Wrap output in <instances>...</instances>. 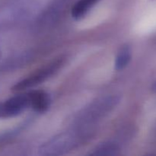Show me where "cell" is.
Wrapping results in <instances>:
<instances>
[{"mask_svg":"<svg viewBox=\"0 0 156 156\" xmlns=\"http://www.w3.org/2000/svg\"><path fill=\"white\" fill-rule=\"evenodd\" d=\"M92 131L91 126L78 125L72 130L62 133L43 144L39 149V154L45 156L63 155L79 146Z\"/></svg>","mask_w":156,"mask_h":156,"instance_id":"cell-1","label":"cell"},{"mask_svg":"<svg viewBox=\"0 0 156 156\" xmlns=\"http://www.w3.org/2000/svg\"><path fill=\"white\" fill-rule=\"evenodd\" d=\"M119 101L120 98L117 96H111L98 99L84 110L83 112L79 115L78 123L92 126L93 122L114 109Z\"/></svg>","mask_w":156,"mask_h":156,"instance_id":"cell-2","label":"cell"},{"mask_svg":"<svg viewBox=\"0 0 156 156\" xmlns=\"http://www.w3.org/2000/svg\"><path fill=\"white\" fill-rule=\"evenodd\" d=\"M62 63L63 62H62V59H56V60L50 62L46 66L43 67L41 69L34 73L27 78L18 82L16 85L13 86L12 91H23V90L28 89V88H33L36 85H40L44 81L48 79L49 78L51 77L56 72H58V70L62 66Z\"/></svg>","mask_w":156,"mask_h":156,"instance_id":"cell-3","label":"cell"},{"mask_svg":"<svg viewBox=\"0 0 156 156\" xmlns=\"http://www.w3.org/2000/svg\"><path fill=\"white\" fill-rule=\"evenodd\" d=\"M27 108H30L28 94L15 95L8 99L4 103H0V118L18 116Z\"/></svg>","mask_w":156,"mask_h":156,"instance_id":"cell-4","label":"cell"},{"mask_svg":"<svg viewBox=\"0 0 156 156\" xmlns=\"http://www.w3.org/2000/svg\"><path fill=\"white\" fill-rule=\"evenodd\" d=\"M30 100V108L40 114L46 113L51 105L50 94L42 90H34L27 92Z\"/></svg>","mask_w":156,"mask_h":156,"instance_id":"cell-5","label":"cell"},{"mask_svg":"<svg viewBox=\"0 0 156 156\" xmlns=\"http://www.w3.org/2000/svg\"><path fill=\"white\" fill-rule=\"evenodd\" d=\"M120 148L113 142H104L93 148L88 154L90 156H117L120 155Z\"/></svg>","mask_w":156,"mask_h":156,"instance_id":"cell-6","label":"cell"},{"mask_svg":"<svg viewBox=\"0 0 156 156\" xmlns=\"http://www.w3.org/2000/svg\"><path fill=\"white\" fill-rule=\"evenodd\" d=\"M99 1L100 0H79L72 8V16L76 20L82 19Z\"/></svg>","mask_w":156,"mask_h":156,"instance_id":"cell-7","label":"cell"},{"mask_svg":"<svg viewBox=\"0 0 156 156\" xmlns=\"http://www.w3.org/2000/svg\"><path fill=\"white\" fill-rule=\"evenodd\" d=\"M131 58H132V50H131L130 47L127 44L123 45V47H120L116 56L114 69L117 71L123 70L129 65Z\"/></svg>","mask_w":156,"mask_h":156,"instance_id":"cell-8","label":"cell"},{"mask_svg":"<svg viewBox=\"0 0 156 156\" xmlns=\"http://www.w3.org/2000/svg\"><path fill=\"white\" fill-rule=\"evenodd\" d=\"M152 88H153L154 91L156 93V82H155V84L153 85V87H152Z\"/></svg>","mask_w":156,"mask_h":156,"instance_id":"cell-9","label":"cell"}]
</instances>
